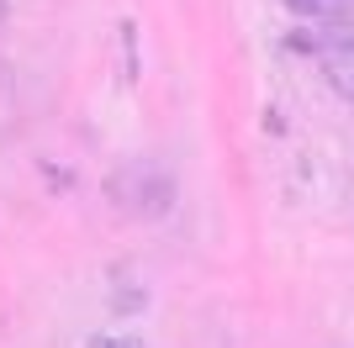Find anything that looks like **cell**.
<instances>
[{
  "mask_svg": "<svg viewBox=\"0 0 354 348\" xmlns=\"http://www.w3.org/2000/svg\"><path fill=\"white\" fill-rule=\"evenodd\" d=\"M117 206L138 211V217H169L175 211V174H164L159 164H127L111 180Z\"/></svg>",
  "mask_w": 354,
  "mask_h": 348,
  "instance_id": "cell-1",
  "label": "cell"
},
{
  "mask_svg": "<svg viewBox=\"0 0 354 348\" xmlns=\"http://www.w3.org/2000/svg\"><path fill=\"white\" fill-rule=\"evenodd\" d=\"M328 85L339 90L344 101H354V48H344V53H328Z\"/></svg>",
  "mask_w": 354,
  "mask_h": 348,
  "instance_id": "cell-2",
  "label": "cell"
},
{
  "mask_svg": "<svg viewBox=\"0 0 354 348\" xmlns=\"http://www.w3.org/2000/svg\"><path fill=\"white\" fill-rule=\"evenodd\" d=\"M291 16H307V21H333V16L349 6V0H281Z\"/></svg>",
  "mask_w": 354,
  "mask_h": 348,
  "instance_id": "cell-3",
  "label": "cell"
},
{
  "mask_svg": "<svg viewBox=\"0 0 354 348\" xmlns=\"http://www.w3.org/2000/svg\"><path fill=\"white\" fill-rule=\"evenodd\" d=\"M90 348H143V338L138 333H101V338H90Z\"/></svg>",
  "mask_w": 354,
  "mask_h": 348,
  "instance_id": "cell-4",
  "label": "cell"
}]
</instances>
